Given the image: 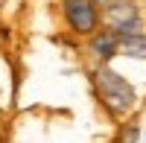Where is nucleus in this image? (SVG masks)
Listing matches in <instances>:
<instances>
[{
    "instance_id": "obj_1",
    "label": "nucleus",
    "mask_w": 146,
    "mask_h": 143,
    "mask_svg": "<svg viewBox=\"0 0 146 143\" xmlns=\"http://www.w3.org/2000/svg\"><path fill=\"white\" fill-rule=\"evenodd\" d=\"M94 85H96V93H100L102 105H105L111 114L123 117V114H129V111H135V105H137L135 88H131L114 67H108V62H102L100 67L94 70Z\"/></svg>"
},
{
    "instance_id": "obj_2",
    "label": "nucleus",
    "mask_w": 146,
    "mask_h": 143,
    "mask_svg": "<svg viewBox=\"0 0 146 143\" xmlns=\"http://www.w3.org/2000/svg\"><path fill=\"white\" fill-rule=\"evenodd\" d=\"M62 12H64L67 26L76 35H94L100 26L96 0H62Z\"/></svg>"
},
{
    "instance_id": "obj_3",
    "label": "nucleus",
    "mask_w": 146,
    "mask_h": 143,
    "mask_svg": "<svg viewBox=\"0 0 146 143\" xmlns=\"http://www.w3.org/2000/svg\"><path fill=\"white\" fill-rule=\"evenodd\" d=\"M105 23L117 35H126V32H140L143 18H140V9L131 0H114V3L105 6Z\"/></svg>"
},
{
    "instance_id": "obj_4",
    "label": "nucleus",
    "mask_w": 146,
    "mask_h": 143,
    "mask_svg": "<svg viewBox=\"0 0 146 143\" xmlns=\"http://www.w3.org/2000/svg\"><path fill=\"white\" fill-rule=\"evenodd\" d=\"M91 53L100 58V62H111V58L120 53V35H117L114 29L94 32V38H91Z\"/></svg>"
},
{
    "instance_id": "obj_5",
    "label": "nucleus",
    "mask_w": 146,
    "mask_h": 143,
    "mask_svg": "<svg viewBox=\"0 0 146 143\" xmlns=\"http://www.w3.org/2000/svg\"><path fill=\"white\" fill-rule=\"evenodd\" d=\"M120 53L123 56H135V58H146V35L143 32L120 35Z\"/></svg>"
},
{
    "instance_id": "obj_6",
    "label": "nucleus",
    "mask_w": 146,
    "mask_h": 143,
    "mask_svg": "<svg viewBox=\"0 0 146 143\" xmlns=\"http://www.w3.org/2000/svg\"><path fill=\"white\" fill-rule=\"evenodd\" d=\"M108 3H114V0H96V6H108Z\"/></svg>"
}]
</instances>
